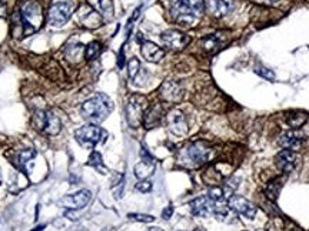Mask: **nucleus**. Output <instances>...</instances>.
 Returning a JSON list of instances; mask_svg holds the SVG:
<instances>
[{"mask_svg": "<svg viewBox=\"0 0 309 231\" xmlns=\"http://www.w3.org/2000/svg\"><path fill=\"white\" fill-rule=\"evenodd\" d=\"M162 100L168 103H179L183 99V87L173 80H166L159 89Z\"/></svg>", "mask_w": 309, "mask_h": 231, "instance_id": "11", "label": "nucleus"}, {"mask_svg": "<svg viewBox=\"0 0 309 231\" xmlns=\"http://www.w3.org/2000/svg\"><path fill=\"white\" fill-rule=\"evenodd\" d=\"M90 200H92V193L89 190H80L75 194L63 197L59 201V205L65 207L66 210H82L89 204Z\"/></svg>", "mask_w": 309, "mask_h": 231, "instance_id": "8", "label": "nucleus"}, {"mask_svg": "<svg viewBox=\"0 0 309 231\" xmlns=\"http://www.w3.org/2000/svg\"><path fill=\"white\" fill-rule=\"evenodd\" d=\"M100 43L99 42H92L89 43L87 46H86L85 49V57L87 60H93L96 59L97 56H99V53H100Z\"/></svg>", "mask_w": 309, "mask_h": 231, "instance_id": "29", "label": "nucleus"}, {"mask_svg": "<svg viewBox=\"0 0 309 231\" xmlns=\"http://www.w3.org/2000/svg\"><path fill=\"white\" fill-rule=\"evenodd\" d=\"M281 0H264V3H268V5H276V3H279Z\"/></svg>", "mask_w": 309, "mask_h": 231, "instance_id": "38", "label": "nucleus"}, {"mask_svg": "<svg viewBox=\"0 0 309 231\" xmlns=\"http://www.w3.org/2000/svg\"><path fill=\"white\" fill-rule=\"evenodd\" d=\"M139 71H140V61H139L136 57H132V59L129 60V63H128L129 79L135 80L137 74H139Z\"/></svg>", "mask_w": 309, "mask_h": 231, "instance_id": "32", "label": "nucleus"}, {"mask_svg": "<svg viewBox=\"0 0 309 231\" xmlns=\"http://www.w3.org/2000/svg\"><path fill=\"white\" fill-rule=\"evenodd\" d=\"M87 166H90V167H94L97 171H100L102 174H106L108 173V169L105 167V164H103V159H102V154L97 153V151H93V153L90 154V157H89V162H87Z\"/></svg>", "mask_w": 309, "mask_h": 231, "instance_id": "26", "label": "nucleus"}, {"mask_svg": "<svg viewBox=\"0 0 309 231\" xmlns=\"http://www.w3.org/2000/svg\"><path fill=\"white\" fill-rule=\"evenodd\" d=\"M44 228H46V225H37V227H36V228H33L32 231H43Z\"/></svg>", "mask_w": 309, "mask_h": 231, "instance_id": "39", "label": "nucleus"}, {"mask_svg": "<svg viewBox=\"0 0 309 231\" xmlns=\"http://www.w3.org/2000/svg\"><path fill=\"white\" fill-rule=\"evenodd\" d=\"M60 128H62V123H60L59 117L53 111H47V121H46L43 133L47 136H56L60 133Z\"/></svg>", "mask_w": 309, "mask_h": 231, "instance_id": "21", "label": "nucleus"}, {"mask_svg": "<svg viewBox=\"0 0 309 231\" xmlns=\"http://www.w3.org/2000/svg\"><path fill=\"white\" fill-rule=\"evenodd\" d=\"M19 15H20L22 25H23V37L34 33L36 30H39L40 26L43 25V20H44L42 8L34 0H29V2L23 3Z\"/></svg>", "mask_w": 309, "mask_h": 231, "instance_id": "3", "label": "nucleus"}, {"mask_svg": "<svg viewBox=\"0 0 309 231\" xmlns=\"http://www.w3.org/2000/svg\"><path fill=\"white\" fill-rule=\"evenodd\" d=\"M166 123L168 127L173 134L176 136H185L188 133V121L185 114L180 110H171L166 114Z\"/></svg>", "mask_w": 309, "mask_h": 231, "instance_id": "10", "label": "nucleus"}, {"mask_svg": "<svg viewBox=\"0 0 309 231\" xmlns=\"http://www.w3.org/2000/svg\"><path fill=\"white\" fill-rule=\"evenodd\" d=\"M147 109V100L142 94H133L130 96L128 104H126V120L130 127L136 128L143 121V116Z\"/></svg>", "mask_w": 309, "mask_h": 231, "instance_id": "4", "label": "nucleus"}, {"mask_svg": "<svg viewBox=\"0 0 309 231\" xmlns=\"http://www.w3.org/2000/svg\"><path fill=\"white\" fill-rule=\"evenodd\" d=\"M154 171V162L142 160L135 166V176L139 180H146L149 176H152Z\"/></svg>", "mask_w": 309, "mask_h": 231, "instance_id": "22", "label": "nucleus"}, {"mask_svg": "<svg viewBox=\"0 0 309 231\" xmlns=\"http://www.w3.org/2000/svg\"><path fill=\"white\" fill-rule=\"evenodd\" d=\"M306 120H308V114L305 111H292L286 117V123L289 127H292V130H298L306 123Z\"/></svg>", "mask_w": 309, "mask_h": 231, "instance_id": "23", "label": "nucleus"}, {"mask_svg": "<svg viewBox=\"0 0 309 231\" xmlns=\"http://www.w3.org/2000/svg\"><path fill=\"white\" fill-rule=\"evenodd\" d=\"M205 9H208L215 17H225L233 10V5L231 0H208Z\"/></svg>", "mask_w": 309, "mask_h": 231, "instance_id": "16", "label": "nucleus"}, {"mask_svg": "<svg viewBox=\"0 0 309 231\" xmlns=\"http://www.w3.org/2000/svg\"><path fill=\"white\" fill-rule=\"evenodd\" d=\"M34 157H36V151H34L33 148H27V150L20 151L19 153V166H20V169L26 170V164L29 162H32Z\"/></svg>", "mask_w": 309, "mask_h": 231, "instance_id": "28", "label": "nucleus"}, {"mask_svg": "<svg viewBox=\"0 0 309 231\" xmlns=\"http://www.w3.org/2000/svg\"><path fill=\"white\" fill-rule=\"evenodd\" d=\"M112 110H113V102L111 100V97L106 94L99 93L83 103L80 109V114L87 121L97 124L108 119Z\"/></svg>", "mask_w": 309, "mask_h": 231, "instance_id": "2", "label": "nucleus"}, {"mask_svg": "<svg viewBox=\"0 0 309 231\" xmlns=\"http://www.w3.org/2000/svg\"><path fill=\"white\" fill-rule=\"evenodd\" d=\"M82 12H83V15L80 16V20L86 27L94 29V27H99L102 25L103 17L94 9H82Z\"/></svg>", "mask_w": 309, "mask_h": 231, "instance_id": "20", "label": "nucleus"}, {"mask_svg": "<svg viewBox=\"0 0 309 231\" xmlns=\"http://www.w3.org/2000/svg\"><path fill=\"white\" fill-rule=\"evenodd\" d=\"M305 140V136L299 133L298 130H289L286 133H283L281 138H279V144L282 145L285 150H291V151H298L302 143Z\"/></svg>", "mask_w": 309, "mask_h": 231, "instance_id": "14", "label": "nucleus"}, {"mask_svg": "<svg viewBox=\"0 0 309 231\" xmlns=\"http://www.w3.org/2000/svg\"><path fill=\"white\" fill-rule=\"evenodd\" d=\"M190 213L199 218H206L214 214V201L208 196L197 197L190 201Z\"/></svg>", "mask_w": 309, "mask_h": 231, "instance_id": "12", "label": "nucleus"}, {"mask_svg": "<svg viewBox=\"0 0 309 231\" xmlns=\"http://www.w3.org/2000/svg\"><path fill=\"white\" fill-rule=\"evenodd\" d=\"M0 184H2V177H0Z\"/></svg>", "mask_w": 309, "mask_h": 231, "instance_id": "41", "label": "nucleus"}, {"mask_svg": "<svg viewBox=\"0 0 309 231\" xmlns=\"http://www.w3.org/2000/svg\"><path fill=\"white\" fill-rule=\"evenodd\" d=\"M281 188H282V180L276 179V180H272V181H269L265 187L266 197H268L269 200L275 201V200L278 198V196H279Z\"/></svg>", "mask_w": 309, "mask_h": 231, "instance_id": "25", "label": "nucleus"}, {"mask_svg": "<svg viewBox=\"0 0 309 231\" xmlns=\"http://www.w3.org/2000/svg\"><path fill=\"white\" fill-rule=\"evenodd\" d=\"M188 156L195 164H203L211 159V148L205 143L197 141V143L189 145Z\"/></svg>", "mask_w": 309, "mask_h": 231, "instance_id": "15", "label": "nucleus"}, {"mask_svg": "<svg viewBox=\"0 0 309 231\" xmlns=\"http://www.w3.org/2000/svg\"><path fill=\"white\" fill-rule=\"evenodd\" d=\"M161 39H162L163 44L168 49H171V50H182V49H185L190 43V37H189L188 34L182 33V32L175 30V29L163 32Z\"/></svg>", "mask_w": 309, "mask_h": 231, "instance_id": "7", "label": "nucleus"}, {"mask_svg": "<svg viewBox=\"0 0 309 231\" xmlns=\"http://www.w3.org/2000/svg\"><path fill=\"white\" fill-rule=\"evenodd\" d=\"M172 214H173V207H172V205H168L162 211V217L165 220H169L172 217Z\"/></svg>", "mask_w": 309, "mask_h": 231, "instance_id": "36", "label": "nucleus"}, {"mask_svg": "<svg viewBox=\"0 0 309 231\" xmlns=\"http://www.w3.org/2000/svg\"><path fill=\"white\" fill-rule=\"evenodd\" d=\"M147 231H163V230H161V228H158V227H153V228H150V230H147Z\"/></svg>", "mask_w": 309, "mask_h": 231, "instance_id": "40", "label": "nucleus"}, {"mask_svg": "<svg viewBox=\"0 0 309 231\" xmlns=\"http://www.w3.org/2000/svg\"><path fill=\"white\" fill-rule=\"evenodd\" d=\"M46 121H47V111H44V110L34 111L33 124H34V127L37 128L39 131H43V130H44Z\"/></svg>", "mask_w": 309, "mask_h": 231, "instance_id": "27", "label": "nucleus"}, {"mask_svg": "<svg viewBox=\"0 0 309 231\" xmlns=\"http://www.w3.org/2000/svg\"><path fill=\"white\" fill-rule=\"evenodd\" d=\"M228 205L232 211L238 213L239 215H243L245 218L253 220V217L256 215V207L252 204L249 200L242 196H232L229 197Z\"/></svg>", "mask_w": 309, "mask_h": 231, "instance_id": "9", "label": "nucleus"}, {"mask_svg": "<svg viewBox=\"0 0 309 231\" xmlns=\"http://www.w3.org/2000/svg\"><path fill=\"white\" fill-rule=\"evenodd\" d=\"M208 197L214 201V203H222L226 200V193L225 190L221 187H212L208 193Z\"/></svg>", "mask_w": 309, "mask_h": 231, "instance_id": "30", "label": "nucleus"}, {"mask_svg": "<svg viewBox=\"0 0 309 231\" xmlns=\"http://www.w3.org/2000/svg\"><path fill=\"white\" fill-rule=\"evenodd\" d=\"M140 50H142V56L150 63H158L165 56L163 49H161L158 44H154L152 42H142V49Z\"/></svg>", "mask_w": 309, "mask_h": 231, "instance_id": "17", "label": "nucleus"}, {"mask_svg": "<svg viewBox=\"0 0 309 231\" xmlns=\"http://www.w3.org/2000/svg\"><path fill=\"white\" fill-rule=\"evenodd\" d=\"M73 12V5L69 2L55 3L47 12V22L53 27H62L68 22Z\"/></svg>", "mask_w": 309, "mask_h": 231, "instance_id": "6", "label": "nucleus"}, {"mask_svg": "<svg viewBox=\"0 0 309 231\" xmlns=\"http://www.w3.org/2000/svg\"><path fill=\"white\" fill-rule=\"evenodd\" d=\"M82 51H83V46L80 43L79 44H73V46H69L68 49H66V56H68L69 60L76 61L82 56Z\"/></svg>", "mask_w": 309, "mask_h": 231, "instance_id": "31", "label": "nucleus"}, {"mask_svg": "<svg viewBox=\"0 0 309 231\" xmlns=\"http://www.w3.org/2000/svg\"><path fill=\"white\" fill-rule=\"evenodd\" d=\"M87 3L103 19H111L113 16V2L112 0H87Z\"/></svg>", "mask_w": 309, "mask_h": 231, "instance_id": "19", "label": "nucleus"}, {"mask_svg": "<svg viewBox=\"0 0 309 231\" xmlns=\"http://www.w3.org/2000/svg\"><path fill=\"white\" fill-rule=\"evenodd\" d=\"M75 137L80 145H83L86 148H93L94 145L106 140L108 133L103 128L97 127L96 124H87L77 128L75 131Z\"/></svg>", "mask_w": 309, "mask_h": 231, "instance_id": "5", "label": "nucleus"}, {"mask_svg": "<svg viewBox=\"0 0 309 231\" xmlns=\"http://www.w3.org/2000/svg\"><path fill=\"white\" fill-rule=\"evenodd\" d=\"M163 117V109L161 104H153L152 107H149L145 111V116H143V124L146 128H153L158 124H161Z\"/></svg>", "mask_w": 309, "mask_h": 231, "instance_id": "18", "label": "nucleus"}, {"mask_svg": "<svg viewBox=\"0 0 309 231\" xmlns=\"http://www.w3.org/2000/svg\"><path fill=\"white\" fill-rule=\"evenodd\" d=\"M258 74H261L262 77H265V79H268V80H274L275 79V74L269 70V68H258L256 70Z\"/></svg>", "mask_w": 309, "mask_h": 231, "instance_id": "35", "label": "nucleus"}, {"mask_svg": "<svg viewBox=\"0 0 309 231\" xmlns=\"http://www.w3.org/2000/svg\"><path fill=\"white\" fill-rule=\"evenodd\" d=\"M169 9L173 20L182 26H193L205 12L203 0H171Z\"/></svg>", "mask_w": 309, "mask_h": 231, "instance_id": "1", "label": "nucleus"}, {"mask_svg": "<svg viewBox=\"0 0 309 231\" xmlns=\"http://www.w3.org/2000/svg\"><path fill=\"white\" fill-rule=\"evenodd\" d=\"M119 67H123V64H125V56H123V49L120 50V54H119Z\"/></svg>", "mask_w": 309, "mask_h": 231, "instance_id": "37", "label": "nucleus"}, {"mask_svg": "<svg viewBox=\"0 0 309 231\" xmlns=\"http://www.w3.org/2000/svg\"><path fill=\"white\" fill-rule=\"evenodd\" d=\"M197 231H199V230H197Z\"/></svg>", "mask_w": 309, "mask_h": 231, "instance_id": "42", "label": "nucleus"}, {"mask_svg": "<svg viewBox=\"0 0 309 231\" xmlns=\"http://www.w3.org/2000/svg\"><path fill=\"white\" fill-rule=\"evenodd\" d=\"M128 218L130 220V221H139V222H152V221H154L153 215H147V214H139V213L128 214Z\"/></svg>", "mask_w": 309, "mask_h": 231, "instance_id": "33", "label": "nucleus"}, {"mask_svg": "<svg viewBox=\"0 0 309 231\" xmlns=\"http://www.w3.org/2000/svg\"><path fill=\"white\" fill-rule=\"evenodd\" d=\"M276 166L279 170H282L283 173L289 174L292 171L296 169L298 163H299V157L295 151L291 150H282L281 153H278L276 156Z\"/></svg>", "mask_w": 309, "mask_h": 231, "instance_id": "13", "label": "nucleus"}, {"mask_svg": "<svg viewBox=\"0 0 309 231\" xmlns=\"http://www.w3.org/2000/svg\"><path fill=\"white\" fill-rule=\"evenodd\" d=\"M136 190L140 193H149L152 190V183L149 180H140L136 184Z\"/></svg>", "mask_w": 309, "mask_h": 231, "instance_id": "34", "label": "nucleus"}, {"mask_svg": "<svg viewBox=\"0 0 309 231\" xmlns=\"http://www.w3.org/2000/svg\"><path fill=\"white\" fill-rule=\"evenodd\" d=\"M221 39L218 37V34H211V36H208V37H205L203 40H202V47H203V50L208 51V53H215V51L219 50V47H221Z\"/></svg>", "mask_w": 309, "mask_h": 231, "instance_id": "24", "label": "nucleus"}]
</instances>
